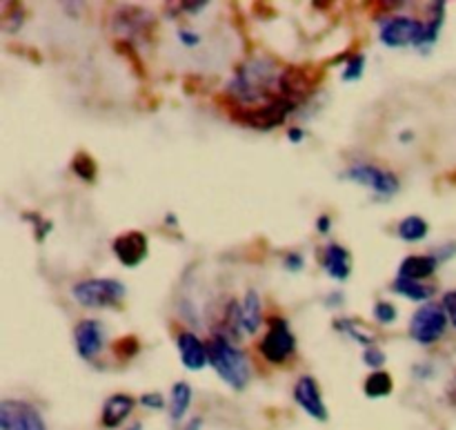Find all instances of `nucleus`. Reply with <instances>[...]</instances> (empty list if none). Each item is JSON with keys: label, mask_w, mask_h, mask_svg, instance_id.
I'll list each match as a JSON object with an SVG mask.
<instances>
[{"label": "nucleus", "mask_w": 456, "mask_h": 430, "mask_svg": "<svg viewBox=\"0 0 456 430\" xmlns=\"http://www.w3.org/2000/svg\"><path fill=\"white\" fill-rule=\"evenodd\" d=\"M191 386L185 382H178L172 386V395H169V418L172 422H181L185 413L190 410L191 404Z\"/></svg>", "instance_id": "20"}, {"label": "nucleus", "mask_w": 456, "mask_h": 430, "mask_svg": "<svg viewBox=\"0 0 456 430\" xmlns=\"http://www.w3.org/2000/svg\"><path fill=\"white\" fill-rule=\"evenodd\" d=\"M297 107V103L288 101V98L283 96H276L272 98V101L263 103V105L248 107V110H234L232 116H234V120H239L240 125H245V128L258 129V132H270V129L283 125L285 119H288Z\"/></svg>", "instance_id": "4"}, {"label": "nucleus", "mask_w": 456, "mask_h": 430, "mask_svg": "<svg viewBox=\"0 0 456 430\" xmlns=\"http://www.w3.org/2000/svg\"><path fill=\"white\" fill-rule=\"evenodd\" d=\"M71 294L83 308L102 310V308L120 306L127 288L118 279H85L71 288Z\"/></svg>", "instance_id": "3"}, {"label": "nucleus", "mask_w": 456, "mask_h": 430, "mask_svg": "<svg viewBox=\"0 0 456 430\" xmlns=\"http://www.w3.org/2000/svg\"><path fill=\"white\" fill-rule=\"evenodd\" d=\"M176 348L181 352V361L187 370L199 373L205 366H209L208 343L200 342L194 333H181L176 339Z\"/></svg>", "instance_id": "14"}, {"label": "nucleus", "mask_w": 456, "mask_h": 430, "mask_svg": "<svg viewBox=\"0 0 456 430\" xmlns=\"http://www.w3.org/2000/svg\"><path fill=\"white\" fill-rule=\"evenodd\" d=\"M283 263L289 272H301L303 266H305V259H303L298 252H289L288 257H285Z\"/></svg>", "instance_id": "32"}, {"label": "nucleus", "mask_w": 456, "mask_h": 430, "mask_svg": "<svg viewBox=\"0 0 456 430\" xmlns=\"http://www.w3.org/2000/svg\"><path fill=\"white\" fill-rule=\"evenodd\" d=\"M374 319L379 321V324L387 326V324H395L396 317H399V312H396V308L392 306V303L387 302H379L374 303Z\"/></svg>", "instance_id": "28"}, {"label": "nucleus", "mask_w": 456, "mask_h": 430, "mask_svg": "<svg viewBox=\"0 0 456 430\" xmlns=\"http://www.w3.org/2000/svg\"><path fill=\"white\" fill-rule=\"evenodd\" d=\"M209 366L218 373V377L234 391H243L252 377V366H249L248 355L236 346L234 342L214 335L212 342L208 343Z\"/></svg>", "instance_id": "2"}, {"label": "nucleus", "mask_w": 456, "mask_h": 430, "mask_svg": "<svg viewBox=\"0 0 456 430\" xmlns=\"http://www.w3.org/2000/svg\"><path fill=\"white\" fill-rule=\"evenodd\" d=\"M288 136H289V141H292V143H301L303 138H305V132H303L301 128H289Z\"/></svg>", "instance_id": "36"}, {"label": "nucleus", "mask_w": 456, "mask_h": 430, "mask_svg": "<svg viewBox=\"0 0 456 430\" xmlns=\"http://www.w3.org/2000/svg\"><path fill=\"white\" fill-rule=\"evenodd\" d=\"M445 395H448L450 406H454V409H456V377L448 384V391H445Z\"/></svg>", "instance_id": "37"}, {"label": "nucleus", "mask_w": 456, "mask_h": 430, "mask_svg": "<svg viewBox=\"0 0 456 430\" xmlns=\"http://www.w3.org/2000/svg\"><path fill=\"white\" fill-rule=\"evenodd\" d=\"M240 319H243L245 335H256L263 324V302L256 290H248L240 303Z\"/></svg>", "instance_id": "18"}, {"label": "nucleus", "mask_w": 456, "mask_h": 430, "mask_svg": "<svg viewBox=\"0 0 456 430\" xmlns=\"http://www.w3.org/2000/svg\"><path fill=\"white\" fill-rule=\"evenodd\" d=\"M363 361H365V366H370V368H381V366L386 364V352H383L379 346L365 348Z\"/></svg>", "instance_id": "29"}, {"label": "nucleus", "mask_w": 456, "mask_h": 430, "mask_svg": "<svg viewBox=\"0 0 456 430\" xmlns=\"http://www.w3.org/2000/svg\"><path fill=\"white\" fill-rule=\"evenodd\" d=\"M365 70V56L363 54H354V56L346 58V70H343L341 79L346 83H352V80H359L363 76Z\"/></svg>", "instance_id": "26"}, {"label": "nucleus", "mask_w": 456, "mask_h": 430, "mask_svg": "<svg viewBox=\"0 0 456 430\" xmlns=\"http://www.w3.org/2000/svg\"><path fill=\"white\" fill-rule=\"evenodd\" d=\"M379 38L386 47H426V22L410 16H392L379 22Z\"/></svg>", "instance_id": "5"}, {"label": "nucleus", "mask_w": 456, "mask_h": 430, "mask_svg": "<svg viewBox=\"0 0 456 430\" xmlns=\"http://www.w3.org/2000/svg\"><path fill=\"white\" fill-rule=\"evenodd\" d=\"M0 428L3 430H47L45 419L31 404L20 400L0 401Z\"/></svg>", "instance_id": "10"}, {"label": "nucleus", "mask_w": 456, "mask_h": 430, "mask_svg": "<svg viewBox=\"0 0 456 430\" xmlns=\"http://www.w3.org/2000/svg\"><path fill=\"white\" fill-rule=\"evenodd\" d=\"M294 401L310 415L312 419H319V422H328V409H325L323 395H321V388L316 384V379L312 375H303L301 379L294 386Z\"/></svg>", "instance_id": "13"}, {"label": "nucleus", "mask_w": 456, "mask_h": 430, "mask_svg": "<svg viewBox=\"0 0 456 430\" xmlns=\"http://www.w3.org/2000/svg\"><path fill=\"white\" fill-rule=\"evenodd\" d=\"M396 232H399V236L403 241H410V244H417V241L426 239L428 232H430V226H428L426 219L419 217V214H410V217H405L403 221L399 223Z\"/></svg>", "instance_id": "21"}, {"label": "nucleus", "mask_w": 456, "mask_h": 430, "mask_svg": "<svg viewBox=\"0 0 456 430\" xmlns=\"http://www.w3.org/2000/svg\"><path fill=\"white\" fill-rule=\"evenodd\" d=\"M392 388H395V382H392L390 375L383 373V370H374V373L365 379L363 391L370 400H381V397L390 395Z\"/></svg>", "instance_id": "23"}, {"label": "nucleus", "mask_w": 456, "mask_h": 430, "mask_svg": "<svg viewBox=\"0 0 456 430\" xmlns=\"http://www.w3.org/2000/svg\"><path fill=\"white\" fill-rule=\"evenodd\" d=\"M199 426H200V419H194V422L190 424V428H187V430H199Z\"/></svg>", "instance_id": "38"}, {"label": "nucleus", "mask_w": 456, "mask_h": 430, "mask_svg": "<svg viewBox=\"0 0 456 430\" xmlns=\"http://www.w3.org/2000/svg\"><path fill=\"white\" fill-rule=\"evenodd\" d=\"M178 38H181V43L185 45V47H196V45L200 43V36L190 29H178Z\"/></svg>", "instance_id": "33"}, {"label": "nucleus", "mask_w": 456, "mask_h": 430, "mask_svg": "<svg viewBox=\"0 0 456 430\" xmlns=\"http://www.w3.org/2000/svg\"><path fill=\"white\" fill-rule=\"evenodd\" d=\"M134 404H136V401L129 395H123V393L107 397V401L102 404V426L118 428L120 424L132 415Z\"/></svg>", "instance_id": "17"}, {"label": "nucleus", "mask_w": 456, "mask_h": 430, "mask_svg": "<svg viewBox=\"0 0 456 430\" xmlns=\"http://www.w3.org/2000/svg\"><path fill=\"white\" fill-rule=\"evenodd\" d=\"M111 250H114L116 259H118L125 268H136L147 259L150 244H147L145 232L129 230L116 236L114 244H111Z\"/></svg>", "instance_id": "12"}, {"label": "nucleus", "mask_w": 456, "mask_h": 430, "mask_svg": "<svg viewBox=\"0 0 456 430\" xmlns=\"http://www.w3.org/2000/svg\"><path fill=\"white\" fill-rule=\"evenodd\" d=\"M444 22H445V3H441V0L430 3V7H428V21H426V47L428 45L436 43L441 29H444Z\"/></svg>", "instance_id": "22"}, {"label": "nucleus", "mask_w": 456, "mask_h": 430, "mask_svg": "<svg viewBox=\"0 0 456 430\" xmlns=\"http://www.w3.org/2000/svg\"><path fill=\"white\" fill-rule=\"evenodd\" d=\"M76 352L85 361H94L105 351V328L98 319H83L74 328Z\"/></svg>", "instance_id": "11"}, {"label": "nucleus", "mask_w": 456, "mask_h": 430, "mask_svg": "<svg viewBox=\"0 0 456 430\" xmlns=\"http://www.w3.org/2000/svg\"><path fill=\"white\" fill-rule=\"evenodd\" d=\"M209 3H178V9H181V12H187V13H199V12H203L205 7H208Z\"/></svg>", "instance_id": "34"}, {"label": "nucleus", "mask_w": 456, "mask_h": 430, "mask_svg": "<svg viewBox=\"0 0 456 430\" xmlns=\"http://www.w3.org/2000/svg\"><path fill=\"white\" fill-rule=\"evenodd\" d=\"M141 406L142 409H150V410H160V409H165V400L160 393H147V395L141 397Z\"/></svg>", "instance_id": "31"}, {"label": "nucleus", "mask_w": 456, "mask_h": 430, "mask_svg": "<svg viewBox=\"0 0 456 430\" xmlns=\"http://www.w3.org/2000/svg\"><path fill=\"white\" fill-rule=\"evenodd\" d=\"M294 351H297V337L289 330L288 321L281 319V317H272L270 328L258 343V352L263 355V360L279 366L285 364L294 355Z\"/></svg>", "instance_id": "7"}, {"label": "nucleus", "mask_w": 456, "mask_h": 430, "mask_svg": "<svg viewBox=\"0 0 456 430\" xmlns=\"http://www.w3.org/2000/svg\"><path fill=\"white\" fill-rule=\"evenodd\" d=\"M138 351H141V343H138V339L132 337V335H129V337L118 339V342L114 343V355L118 357L120 361L132 360V357L138 355Z\"/></svg>", "instance_id": "27"}, {"label": "nucleus", "mask_w": 456, "mask_h": 430, "mask_svg": "<svg viewBox=\"0 0 456 430\" xmlns=\"http://www.w3.org/2000/svg\"><path fill=\"white\" fill-rule=\"evenodd\" d=\"M392 293L401 294V297L410 299V302H428V299L435 294V290L430 285H426L423 281L405 279V277H396L395 284H392Z\"/></svg>", "instance_id": "19"}, {"label": "nucleus", "mask_w": 456, "mask_h": 430, "mask_svg": "<svg viewBox=\"0 0 456 430\" xmlns=\"http://www.w3.org/2000/svg\"><path fill=\"white\" fill-rule=\"evenodd\" d=\"M167 223H169V226H176V217H174V214H169Z\"/></svg>", "instance_id": "39"}, {"label": "nucleus", "mask_w": 456, "mask_h": 430, "mask_svg": "<svg viewBox=\"0 0 456 430\" xmlns=\"http://www.w3.org/2000/svg\"><path fill=\"white\" fill-rule=\"evenodd\" d=\"M71 172H74L78 178H83L85 183H92L98 172L96 161H94V156H89L87 152H78V154L71 159Z\"/></svg>", "instance_id": "25"}, {"label": "nucleus", "mask_w": 456, "mask_h": 430, "mask_svg": "<svg viewBox=\"0 0 456 430\" xmlns=\"http://www.w3.org/2000/svg\"><path fill=\"white\" fill-rule=\"evenodd\" d=\"M448 315H445L444 306H436V303H426V306L419 308L417 312L410 319V337L414 339L421 346H432V343L439 342L445 335L448 328Z\"/></svg>", "instance_id": "6"}, {"label": "nucleus", "mask_w": 456, "mask_h": 430, "mask_svg": "<svg viewBox=\"0 0 456 430\" xmlns=\"http://www.w3.org/2000/svg\"><path fill=\"white\" fill-rule=\"evenodd\" d=\"M279 65L274 58H256L249 61L236 71L234 79L227 85V96L236 103V110L263 105L279 94Z\"/></svg>", "instance_id": "1"}, {"label": "nucleus", "mask_w": 456, "mask_h": 430, "mask_svg": "<svg viewBox=\"0 0 456 430\" xmlns=\"http://www.w3.org/2000/svg\"><path fill=\"white\" fill-rule=\"evenodd\" d=\"M439 259L435 254H412V257H405L399 266V277L405 279L423 281L428 277H432L439 268Z\"/></svg>", "instance_id": "16"}, {"label": "nucleus", "mask_w": 456, "mask_h": 430, "mask_svg": "<svg viewBox=\"0 0 456 430\" xmlns=\"http://www.w3.org/2000/svg\"><path fill=\"white\" fill-rule=\"evenodd\" d=\"M132 430H141V424H136V426H134Z\"/></svg>", "instance_id": "40"}, {"label": "nucleus", "mask_w": 456, "mask_h": 430, "mask_svg": "<svg viewBox=\"0 0 456 430\" xmlns=\"http://www.w3.org/2000/svg\"><path fill=\"white\" fill-rule=\"evenodd\" d=\"M441 306H444L450 324L456 328V290H450V293L444 294V299H441Z\"/></svg>", "instance_id": "30"}, {"label": "nucleus", "mask_w": 456, "mask_h": 430, "mask_svg": "<svg viewBox=\"0 0 456 430\" xmlns=\"http://www.w3.org/2000/svg\"><path fill=\"white\" fill-rule=\"evenodd\" d=\"M341 178L356 183V186H363L368 190H372L379 196H395L399 192V178L390 170H383L379 165L370 163H354L341 174Z\"/></svg>", "instance_id": "8"}, {"label": "nucleus", "mask_w": 456, "mask_h": 430, "mask_svg": "<svg viewBox=\"0 0 456 430\" xmlns=\"http://www.w3.org/2000/svg\"><path fill=\"white\" fill-rule=\"evenodd\" d=\"M321 266L328 272L330 279L334 281H346L350 279L352 275V257L343 245L338 244H328L323 250H321L319 257Z\"/></svg>", "instance_id": "15"}, {"label": "nucleus", "mask_w": 456, "mask_h": 430, "mask_svg": "<svg viewBox=\"0 0 456 430\" xmlns=\"http://www.w3.org/2000/svg\"><path fill=\"white\" fill-rule=\"evenodd\" d=\"M330 227H332V219H330L328 214H321V217L316 219V230H319L321 235H328Z\"/></svg>", "instance_id": "35"}, {"label": "nucleus", "mask_w": 456, "mask_h": 430, "mask_svg": "<svg viewBox=\"0 0 456 430\" xmlns=\"http://www.w3.org/2000/svg\"><path fill=\"white\" fill-rule=\"evenodd\" d=\"M334 328H337L338 333L347 335V337H350L352 342L361 343V346H365V348L377 346V343H374V339H372V335L365 333V330L361 328V324H356V321H352V319H337V321H334Z\"/></svg>", "instance_id": "24"}, {"label": "nucleus", "mask_w": 456, "mask_h": 430, "mask_svg": "<svg viewBox=\"0 0 456 430\" xmlns=\"http://www.w3.org/2000/svg\"><path fill=\"white\" fill-rule=\"evenodd\" d=\"M323 76L310 65H288L281 70L279 76V94L292 103H301L303 98L312 96L319 80Z\"/></svg>", "instance_id": "9"}]
</instances>
